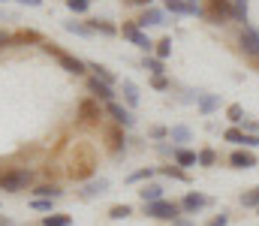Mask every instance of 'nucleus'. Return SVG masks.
<instances>
[{
	"instance_id": "nucleus-2",
	"label": "nucleus",
	"mask_w": 259,
	"mask_h": 226,
	"mask_svg": "<svg viewBox=\"0 0 259 226\" xmlns=\"http://www.w3.org/2000/svg\"><path fill=\"white\" fill-rule=\"evenodd\" d=\"M145 214L148 217H157V220H175V217H181V205L178 202H166V199L145 202Z\"/></svg>"
},
{
	"instance_id": "nucleus-19",
	"label": "nucleus",
	"mask_w": 259,
	"mask_h": 226,
	"mask_svg": "<svg viewBox=\"0 0 259 226\" xmlns=\"http://www.w3.org/2000/svg\"><path fill=\"white\" fill-rule=\"evenodd\" d=\"M121 94H124V100H127L130 109H136V106H139V87H136V81L124 78V84H121Z\"/></svg>"
},
{
	"instance_id": "nucleus-14",
	"label": "nucleus",
	"mask_w": 259,
	"mask_h": 226,
	"mask_svg": "<svg viewBox=\"0 0 259 226\" xmlns=\"http://www.w3.org/2000/svg\"><path fill=\"white\" fill-rule=\"evenodd\" d=\"M169 139H172V145H175V148H184V145L193 139V130H190V127H184V124H178V127H172V130H169Z\"/></svg>"
},
{
	"instance_id": "nucleus-28",
	"label": "nucleus",
	"mask_w": 259,
	"mask_h": 226,
	"mask_svg": "<svg viewBox=\"0 0 259 226\" xmlns=\"http://www.w3.org/2000/svg\"><path fill=\"white\" fill-rule=\"evenodd\" d=\"M91 70H94V75H97L100 81H106V84H112V81H115V75L109 73V70H106L103 64H91Z\"/></svg>"
},
{
	"instance_id": "nucleus-1",
	"label": "nucleus",
	"mask_w": 259,
	"mask_h": 226,
	"mask_svg": "<svg viewBox=\"0 0 259 226\" xmlns=\"http://www.w3.org/2000/svg\"><path fill=\"white\" fill-rule=\"evenodd\" d=\"M30 181H33V172L30 169H9V172L0 175V187L6 193H21V190L30 187Z\"/></svg>"
},
{
	"instance_id": "nucleus-12",
	"label": "nucleus",
	"mask_w": 259,
	"mask_h": 226,
	"mask_svg": "<svg viewBox=\"0 0 259 226\" xmlns=\"http://www.w3.org/2000/svg\"><path fill=\"white\" fill-rule=\"evenodd\" d=\"M163 6L169 12H178V15H202V9L193 6V3H187V0H163Z\"/></svg>"
},
{
	"instance_id": "nucleus-9",
	"label": "nucleus",
	"mask_w": 259,
	"mask_h": 226,
	"mask_svg": "<svg viewBox=\"0 0 259 226\" xmlns=\"http://www.w3.org/2000/svg\"><path fill=\"white\" fill-rule=\"evenodd\" d=\"M136 24H139V27H163V24H166V15H163V9H157V6H148Z\"/></svg>"
},
{
	"instance_id": "nucleus-7",
	"label": "nucleus",
	"mask_w": 259,
	"mask_h": 226,
	"mask_svg": "<svg viewBox=\"0 0 259 226\" xmlns=\"http://www.w3.org/2000/svg\"><path fill=\"white\" fill-rule=\"evenodd\" d=\"M106 112H109V115L115 118V124H121L124 130L136 124V118H133V112H130V109H124L121 103H106Z\"/></svg>"
},
{
	"instance_id": "nucleus-16",
	"label": "nucleus",
	"mask_w": 259,
	"mask_h": 226,
	"mask_svg": "<svg viewBox=\"0 0 259 226\" xmlns=\"http://www.w3.org/2000/svg\"><path fill=\"white\" fill-rule=\"evenodd\" d=\"M229 163H232L235 169H253V166H256V154H250V151H235V154L229 157Z\"/></svg>"
},
{
	"instance_id": "nucleus-21",
	"label": "nucleus",
	"mask_w": 259,
	"mask_h": 226,
	"mask_svg": "<svg viewBox=\"0 0 259 226\" xmlns=\"http://www.w3.org/2000/svg\"><path fill=\"white\" fill-rule=\"evenodd\" d=\"M42 36L36 33V30H18V33H12V46H27V42H39Z\"/></svg>"
},
{
	"instance_id": "nucleus-23",
	"label": "nucleus",
	"mask_w": 259,
	"mask_h": 226,
	"mask_svg": "<svg viewBox=\"0 0 259 226\" xmlns=\"http://www.w3.org/2000/svg\"><path fill=\"white\" fill-rule=\"evenodd\" d=\"M241 205H244V208H259V187L241 193Z\"/></svg>"
},
{
	"instance_id": "nucleus-11",
	"label": "nucleus",
	"mask_w": 259,
	"mask_h": 226,
	"mask_svg": "<svg viewBox=\"0 0 259 226\" xmlns=\"http://www.w3.org/2000/svg\"><path fill=\"white\" fill-rule=\"evenodd\" d=\"M109 190V178H97V181H88L81 190H78V196L81 199H97V196H103Z\"/></svg>"
},
{
	"instance_id": "nucleus-46",
	"label": "nucleus",
	"mask_w": 259,
	"mask_h": 226,
	"mask_svg": "<svg viewBox=\"0 0 259 226\" xmlns=\"http://www.w3.org/2000/svg\"><path fill=\"white\" fill-rule=\"evenodd\" d=\"M247 127H250V130H253V133H259V124H256V121H250V124H247Z\"/></svg>"
},
{
	"instance_id": "nucleus-42",
	"label": "nucleus",
	"mask_w": 259,
	"mask_h": 226,
	"mask_svg": "<svg viewBox=\"0 0 259 226\" xmlns=\"http://www.w3.org/2000/svg\"><path fill=\"white\" fill-rule=\"evenodd\" d=\"M154 87H157V91H166V87H169V81H166L163 75H154Z\"/></svg>"
},
{
	"instance_id": "nucleus-37",
	"label": "nucleus",
	"mask_w": 259,
	"mask_h": 226,
	"mask_svg": "<svg viewBox=\"0 0 259 226\" xmlns=\"http://www.w3.org/2000/svg\"><path fill=\"white\" fill-rule=\"evenodd\" d=\"M52 205H55V199H33L36 211H52Z\"/></svg>"
},
{
	"instance_id": "nucleus-18",
	"label": "nucleus",
	"mask_w": 259,
	"mask_h": 226,
	"mask_svg": "<svg viewBox=\"0 0 259 226\" xmlns=\"http://www.w3.org/2000/svg\"><path fill=\"white\" fill-rule=\"evenodd\" d=\"M196 163H199V154H193V151H187V148H175V166L190 169Z\"/></svg>"
},
{
	"instance_id": "nucleus-13",
	"label": "nucleus",
	"mask_w": 259,
	"mask_h": 226,
	"mask_svg": "<svg viewBox=\"0 0 259 226\" xmlns=\"http://www.w3.org/2000/svg\"><path fill=\"white\" fill-rule=\"evenodd\" d=\"M220 94H199V100H196V106H199V112L202 115H211L214 109H220Z\"/></svg>"
},
{
	"instance_id": "nucleus-32",
	"label": "nucleus",
	"mask_w": 259,
	"mask_h": 226,
	"mask_svg": "<svg viewBox=\"0 0 259 226\" xmlns=\"http://www.w3.org/2000/svg\"><path fill=\"white\" fill-rule=\"evenodd\" d=\"M145 70L154 75H163V61L160 58H145Z\"/></svg>"
},
{
	"instance_id": "nucleus-36",
	"label": "nucleus",
	"mask_w": 259,
	"mask_h": 226,
	"mask_svg": "<svg viewBox=\"0 0 259 226\" xmlns=\"http://www.w3.org/2000/svg\"><path fill=\"white\" fill-rule=\"evenodd\" d=\"M169 52H172V39L157 42V58H160V61H166V58H169Z\"/></svg>"
},
{
	"instance_id": "nucleus-44",
	"label": "nucleus",
	"mask_w": 259,
	"mask_h": 226,
	"mask_svg": "<svg viewBox=\"0 0 259 226\" xmlns=\"http://www.w3.org/2000/svg\"><path fill=\"white\" fill-rule=\"evenodd\" d=\"M18 3H21V6H39L42 0H18Z\"/></svg>"
},
{
	"instance_id": "nucleus-29",
	"label": "nucleus",
	"mask_w": 259,
	"mask_h": 226,
	"mask_svg": "<svg viewBox=\"0 0 259 226\" xmlns=\"http://www.w3.org/2000/svg\"><path fill=\"white\" fill-rule=\"evenodd\" d=\"M154 172H157V169H151V166H148V169H136L133 175H127V181H130V184H136V181H148Z\"/></svg>"
},
{
	"instance_id": "nucleus-43",
	"label": "nucleus",
	"mask_w": 259,
	"mask_h": 226,
	"mask_svg": "<svg viewBox=\"0 0 259 226\" xmlns=\"http://www.w3.org/2000/svg\"><path fill=\"white\" fill-rule=\"evenodd\" d=\"M0 46H12V36L6 30H0Z\"/></svg>"
},
{
	"instance_id": "nucleus-25",
	"label": "nucleus",
	"mask_w": 259,
	"mask_h": 226,
	"mask_svg": "<svg viewBox=\"0 0 259 226\" xmlns=\"http://www.w3.org/2000/svg\"><path fill=\"white\" fill-rule=\"evenodd\" d=\"M64 30H69V33H78V36H91V33H94L88 24H75V21H64Z\"/></svg>"
},
{
	"instance_id": "nucleus-26",
	"label": "nucleus",
	"mask_w": 259,
	"mask_h": 226,
	"mask_svg": "<svg viewBox=\"0 0 259 226\" xmlns=\"http://www.w3.org/2000/svg\"><path fill=\"white\" fill-rule=\"evenodd\" d=\"M112 148H115V154H121V151H127V139H124V133L121 130H112Z\"/></svg>"
},
{
	"instance_id": "nucleus-33",
	"label": "nucleus",
	"mask_w": 259,
	"mask_h": 226,
	"mask_svg": "<svg viewBox=\"0 0 259 226\" xmlns=\"http://www.w3.org/2000/svg\"><path fill=\"white\" fill-rule=\"evenodd\" d=\"M214 160H217V154H214V148H205V151H199V166H214Z\"/></svg>"
},
{
	"instance_id": "nucleus-20",
	"label": "nucleus",
	"mask_w": 259,
	"mask_h": 226,
	"mask_svg": "<svg viewBox=\"0 0 259 226\" xmlns=\"http://www.w3.org/2000/svg\"><path fill=\"white\" fill-rule=\"evenodd\" d=\"M33 193H36V199H61V196H64V190H61L58 184H42V187H36Z\"/></svg>"
},
{
	"instance_id": "nucleus-45",
	"label": "nucleus",
	"mask_w": 259,
	"mask_h": 226,
	"mask_svg": "<svg viewBox=\"0 0 259 226\" xmlns=\"http://www.w3.org/2000/svg\"><path fill=\"white\" fill-rule=\"evenodd\" d=\"M127 3H133V6H151V0H127Z\"/></svg>"
},
{
	"instance_id": "nucleus-50",
	"label": "nucleus",
	"mask_w": 259,
	"mask_h": 226,
	"mask_svg": "<svg viewBox=\"0 0 259 226\" xmlns=\"http://www.w3.org/2000/svg\"><path fill=\"white\" fill-rule=\"evenodd\" d=\"M256 211H259V208H256Z\"/></svg>"
},
{
	"instance_id": "nucleus-24",
	"label": "nucleus",
	"mask_w": 259,
	"mask_h": 226,
	"mask_svg": "<svg viewBox=\"0 0 259 226\" xmlns=\"http://www.w3.org/2000/svg\"><path fill=\"white\" fill-rule=\"evenodd\" d=\"M91 30H100V33H118V27L115 24H109V21H100V18H91V24H88Z\"/></svg>"
},
{
	"instance_id": "nucleus-8",
	"label": "nucleus",
	"mask_w": 259,
	"mask_h": 226,
	"mask_svg": "<svg viewBox=\"0 0 259 226\" xmlns=\"http://www.w3.org/2000/svg\"><path fill=\"white\" fill-rule=\"evenodd\" d=\"M241 49H244L247 55L259 58V30H256V27L244 24V30H241Z\"/></svg>"
},
{
	"instance_id": "nucleus-47",
	"label": "nucleus",
	"mask_w": 259,
	"mask_h": 226,
	"mask_svg": "<svg viewBox=\"0 0 259 226\" xmlns=\"http://www.w3.org/2000/svg\"><path fill=\"white\" fill-rule=\"evenodd\" d=\"M0 226H12V220L9 217H0Z\"/></svg>"
},
{
	"instance_id": "nucleus-15",
	"label": "nucleus",
	"mask_w": 259,
	"mask_h": 226,
	"mask_svg": "<svg viewBox=\"0 0 259 226\" xmlns=\"http://www.w3.org/2000/svg\"><path fill=\"white\" fill-rule=\"evenodd\" d=\"M78 115H81V121H100V106H97V100L91 97V100H81L78 103Z\"/></svg>"
},
{
	"instance_id": "nucleus-5",
	"label": "nucleus",
	"mask_w": 259,
	"mask_h": 226,
	"mask_svg": "<svg viewBox=\"0 0 259 226\" xmlns=\"http://www.w3.org/2000/svg\"><path fill=\"white\" fill-rule=\"evenodd\" d=\"M121 33L127 36L133 46H139L142 52H151V49H154V42H151V39H148V36L142 33V27H139L136 21H133V24H124V27H121Z\"/></svg>"
},
{
	"instance_id": "nucleus-35",
	"label": "nucleus",
	"mask_w": 259,
	"mask_h": 226,
	"mask_svg": "<svg viewBox=\"0 0 259 226\" xmlns=\"http://www.w3.org/2000/svg\"><path fill=\"white\" fill-rule=\"evenodd\" d=\"M66 9H72V12H88V9H91V0H66Z\"/></svg>"
},
{
	"instance_id": "nucleus-48",
	"label": "nucleus",
	"mask_w": 259,
	"mask_h": 226,
	"mask_svg": "<svg viewBox=\"0 0 259 226\" xmlns=\"http://www.w3.org/2000/svg\"><path fill=\"white\" fill-rule=\"evenodd\" d=\"M187 3H193V6H196V0H187Z\"/></svg>"
},
{
	"instance_id": "nucleus-38",
	"label": "nucleus",
	"mask_w": 259,
	"mask_h": 226,
	"mask_svg": "<svg viewBox=\"0 0 259 226\" xmlns=\"http://www.w3.org/2000/svg\"><path fill=\"white\" fill-rule=\"evenodd\" d=\"M226 223H229V214H226V211H220L217 217H211L205 226H226Z\"/></svg>"
},
{
	"instance_id": "nucleus-4",
	"label": "nucleus",
	"mask_w": 259,
	"mask_h": 226,
	"mask_svg": "<svg viewBox=\"0 0 259 226\" xmlns=\"http://www.w3.org/2000/svg\"><path fill=\"white\" fill-rule=\"evenodd\" d=\"M178 205H181V211H184V214H199L202 208H208V205H211V196H205V193H187Z\"/></svg>"
},
{
	"instance_id": "nucleus-30",
	"label": "nucleus",
	"mask_w": 259,
	"mask_h": 226,
	"mask_svg": "<svg viewBox=\"0 0 259 226\" xmlns=\"http://www.w3.org/2000/svg\"><path fill=\"white\" fill-rule=\"evenodd\" d=\"M226 115H229V121H232V124H241V121H244V109H241L238 103H232V106L226 109Z\"/></svg>"
},
{
	"instance_id": "nucleus-27",
	"label": "nucleus",
	"mask_w": 259,
	"mask_h": 226,
	"mask_svg": "<svg viewBox=\"0 0 259 226\" xmlns=\"http://www.w3.org/2000/svg\"><path fill=\"white\" fill-rule=\"evenodd\" d=\"M160 172H163V175H169V178H175V181H190V178H187V172H184V169H178V166H163Z\"/></svg>"
},
{
	"instance_id": "nucleus-49",
	"label": "nucleus",
	"mask_w": 259,
	"mask_h": 226,
	"mask_svg": "<svg viewBox=\"0 0 259 226\" xmlns=\"http://www.w3.org/2000/svg\"><path fill=\"white\" fill-rule=\"evenodd\" d=\"M0 3H6V0H0Z\"/></svg>"
},
{
	"instance_id": "nucleus-41",
	"label": "nucleus",
	"mask_w": 259,
	"mask_h": 226,
	"mask_svg": "<svg viewBox=\"0 0 259 226\" xmlns=\"http://www.w3.org/2000/svg\"><path fill=\"white\" fill-rule=\"evenodd\" d=\"M172 226H196V220H190V217H184V214H181V217H175V220H172Z\"/></svg>"
},
{
	"instance_id": "nucleus-22",
	"label": "nucleus",
	"mask_w": 259,
	"mask_h": 226,
	"mask_svg": "<svg viewBox=\"0 0 259 226\" xmlns=\"http://www.w3.org/2000/svg\"><path fill=\"white\" fill-rule=\"evenodd\" d=\"M69 223H72L69 214H49V217H42V226H69Z\"/></svg>"
},
{
	"instance_id": "nucleus-34",
	"label": "nucleus",
	"mask_w": 259,
	"mask_h": 226,
	"mask_svg": "<svg viewBox=\"0 0 259 226\" xmlns=\"http://www.w3.org/2000/svg\"><path fill=\"white\" fill-rule=\"evenodd\" d=\"M130 214H133V208H130V205H115V208L109 211V217H112V220H124V217H130Z\"/></svg>"
},
{
	"instance_id": "nucleus-6",
	"label": "nucleus",
	"mask_w": 259,
	"mask_h": 226,
	"mask_svg": "<svg viewBox=\"0 0 259 226\" xmlns=\"http://www.w3.org/2000/svg\"><path fill=\"white\" fill-rule=\"evenodd\" d=\"M88 91H91V97L100 103H115V91H112V84H106V81H100L97 75L94 78H88Z\"/></svg>"
},
{
	"instance_id": "nucleus-17",
	"label": "nucleus",
	"mask_w": 259,
	"mask_h": 226,
	"mask_svg": "<svg viewBox=\"0 0 259 226\" xmlns=\"http://www.w3.org/2000/svg\"><path fill=\"white\" fill-rule=\"evenodd\" d=\"M139 196H142V202H160V199H163V187L151 181V184H145V187L139 190Z\"/></svg>"
},
{
	"instance_id": "nucleus-3",
	"label": "nucleus",
	"mask_w": 259,
	"mask_h": 226,
	"mask_svg": "<svg viewBox=\"0 0 259 226\" xmlns=\"http://www.w3.org/2000/svg\"><path fill=\"white\" fill-rule=\"evenodd\" d=\"M42 49H46L49 55H55V58H58V64L64 67L66 73H72V75H81V73H84V67H88L84 61H78V58H72V55H66V52H61V49H58L55 42H46Z\"/></svg>"
},
{
	"instance_id": "nucleus-31",
	"label": "nucleus",
	"mask_w": 259,
	"mask_h": 226,
	"mask_svg": "<svg viewBox=\"0 0 259 226\" xmlns=\"http://www.w3.org/2000/svg\"><path fill=\"white\" fill-rule=\"evenodd\" d=\"M223 139H226V142H232V145H244V133H241L238 127L226 130V133H223Z\"/></svg>"
},
{
	"instance_id": "nucleus-40",
	"label": "nucleus",
	"mask_w": 259,
	"mask_h": 226,
	"mask_svg": "<svg viewBox=\"0 0 259 226\" xmlns=\"http://www.w3.org/2000/svg\"><path fill=\"white\" fill-rule=\"evenodd\" d=\"M166 136H169V130H166V127H151V139H157V142H160V139H166Z\"/></svg>"
},
{
	"instance_id": "nucleus-10",
	"label": "nucleus",
	"mask_w": 259,
	"mask_h": 226,
	"mask_svg": "<svg viewBox=\"0 0 259 226\" xmlns=\"http://www.w3.org/2000/svg\"><path fill=\"white\" fill-rule=\"evenodd\" d=\"M229 15H232V0H211V12H208L211 24H220Z\"/></svg>"
},
{
	"instance_id": "nucleus-39",
	"label": "nucleus",
	"mask_w": 259,
	"mask_h": 226,
	"mask_svg": "<svg viewBox=\"0 0 259 226\" xmlns=\"http://www.w3.org/2000/svg\"><path fill=\"white\" fill-rule=\"evenodd\" d=\"M244 148H259V136L256 133H244Z\"/></svg>"
}]
</instances>
